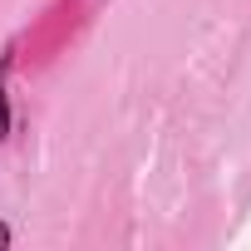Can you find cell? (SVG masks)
Returning a JSON list of instances; mask_svg holds the SVG:
<instances>
[{
	"instance_id": "cell-2",
	"label": "cell",
	"mask_w": 251,
	"mask_h": 251,
	"mask_svg": "<svg viewBox=\"0 0 251 251\" xmlns=\"http://www.w3.org/2000/svg\"><path fill=\"white\" fill-rule=\"evenodd\" d=\"M0 246H10V226H0Z\"/></svg>"
},
{
	"instance_id": "cell-1",
	"label": "cell",
	"mask_w": 251,
	"mask_h": 251,
	"mask_svg": "<svg viewBox=\"0 0 251 251\" xmlns=\"http://www.w3.org/2000/svg\"><path fill=\"white\" fill-rule=\"evenodd\" d=\"M10 64H15V50L0 54V143L10 138V94H5V79H10Z\"/></svg>"
}]
</instances>
